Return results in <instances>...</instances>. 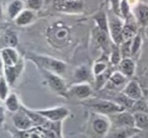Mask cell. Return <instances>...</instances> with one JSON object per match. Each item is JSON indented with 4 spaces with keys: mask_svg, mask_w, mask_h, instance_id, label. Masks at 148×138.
<instances>
[{
    "mask_svg": "<svg viewBox=\"0 0 148 138\" xmlns=\"http://www.w3.org/2000/svg\"><path fill=\"white\" fill-rule=\"evenodd\" d=\"M135 62L131 57H126L121 61L119 64V70L123 75H125L127 78H130L135 74Z\"/></svg>",
    "mask_w": 148,
    "mask_h": 138,
    "instance_id": "7402d4cb",
    "label": "cell"
},
{
    "mask_svg": "<svg viewBox=\"0 0 148 138\" xmlns=\"http://www.w3.org/2000/svg\"><path fill=\"white\" fill-rule=\"evenodd\" d=\"M91 122V129L99 138H105L112 128V122L106 115L97 114Z\"/></svg>",
    "mask_w": 148,
    "mask_h": 138,
    "instance_id": "52a82bcc",
    "label": "cell"
},
{
    "mask_svg": "<svg viewBox=\"0 0 148 138\" xmlns=\"http://www.w3.org/2000/svg\"><path fill=\"white\" fill-rule=\"evenodd\" d=\"M137 34V27L134 23L127 22L124 24L123 27V32H122V37H123V41H130L133 39V37Z\"/></svg>",
    "mask_w": 148,
    "mask_h": 138,
    "instance_id": "484cf974",
    "label": "cell"
},
{
    "mask_svg": "<svg viewBox=\"0 0 148 138\" xmlns=\"http://www.w3.org/2000/svg\"><path fill=\"white\" fill-rule=\"evenodd\" d=\"M23 70H25V60L23 59H21L19 63L16 64V65L3 68V76H4V78L6 79L7 83L9 84L10 87L14 85L17 79L23 74Z\"/></svg>",
    "mask_w": 148,
    "mask_h": 138,
    "instance_id": "8fae6325",
    "label": "cell"
},
{
    "mask_svg": "<svg viewBox=\"0 0 148 138\" xmlns=\"http://www.w3.org/2000/svg\"><path fill=\"white\" fill-rule=\"evenodd\" d=\"M141 1L143 3H147V4H148V0H141Z\"/></svg>",
    "mask_w": 148,
    "mask_h": 138,
    "instance_id": "60d3db41",
    "label": "cell"
},
{
    "mask_svg": "<svg viewBox=\"0 0 148 138\" xmlns=\"http://www.w3.org/2000/svg\"><path fill=\"white\" fill-rule=\"evenodd\" d=\"M27 59L32 61L38 69L46 70L51 73L57 74V75H63L67 69V65L61 60H58L56 57H50L46 55H38V53H29L27 55Z\"/></svg>",
    "mask_w": 148,
    "mask_h": 138,
    "instance_id": "6da1fadb",
    "label": "cell"
},
{
    "mask_svg": "<svg viewBox=\"0 0 148 138\" xmlns=\"http://www.w3.org/2000/svg\"><path fill=\"white\" fill-rule=\"evenodd\" d=\"M1 76H2V75H0V77H1Z\"/></svg>",
    "mask_w": 148,
    "mask_h": 138,
    "instance_id": "7bdbcfd3",
    "label": "cell"
},
{
    "mask_svg": "<svg viewBox=\"0 0 148 138\" xmlns=\"http://www.w3.org/2000/svg\"><path fill=\"white\" fill-rule=\"evenodd\" d=\"M106 71H107V64L103 63V62H97V63L95 64L92 68V74L95 75V77L105 73Z\"/></svg>",
    "mask_w": 148,
    "mask_h": 138,
    "instance_id": "8d00e7d4",
    "label": "cell"
},
{
    "mask_svg": "<svg viewBox=\"0 0 148 138\" xmlns=\"http://www.w3.org/2000/svg\"><path fill=\"white\" fill-rule=\"evenodd\" d=\"M116 102H117L119 105H121L125 110H127V109H131L132 106H133L134 103H135V100L131 99V98H129L127 95H125L124 93H122L117 97Z\"/></svg>",
    "mask_w": 148,
    "mask_h": 138,
    "instance_id": "83f0119b",
    "label": "cell"
},
{
    "mask_svg": "<svg viewBox=\"0 0 148 138\" xmlns=\"http://www.w3.org/2000/svg\"><path fill=\"white\" fill-rule=\"evenodd\" d=\"M17 35L15 32L9 30L5 33V43H7V47H15L17 45Z\"/></svg>",
    "mask_w": 148,
    "mask_h": 138,
    "instance_id": "d590c367",
    "label": "cell"
},
{
    "mask_svg": "<svg viewBox=\"0 0 148 138\" xmlns=\"http://www.w3.org/2000/svg\"><path fill=\"white\" fill-rule=\"evenodd\" d=\"M112 119H114V125L116 128H136L135 118L132 112L123 111L120 113L113 114Z\"/></svg>",
    "mask_w": 148,
    "mask_h": 138,
    "instance_id": "7c38bea8",
    "label": "cell"
},
{
    "mask_svg": "<svg viewBox=\"0 0 148 138\" xmlns=\"http://www.w3.org/2000/svg\"><path fill=\"white\" fill-rule=\"evenodd\" d=\"M48 34H49L50 41L56 47L64 45V43L67 41L68 37H69V32L67 29L63 27V25L58 26L57 24L53 25V27H50Z\"/></svg>",
    "mask_w": 148,
    "mask_h": 138,
    "instance_id": "30bf717a",
    "label": "cell"
},
{
    "mask_svg": "<svg viewBox=\"0 0 148 138\" xmlns=\"http://www.w3.org/2000/svg\"><path fill=\"white\" fill-rule=\"evenodd\" d=\"M147 104H148V97H147Z\"/></svg>",
    "mask_w": 148,
    "mask_h": 138,
    "instance_id": "b9f144b4",
    "label": "cell"
},
{
    "mask_svg": "<svg viewBox=\"0 0 148 138\" xmlns=\"http://www.w3.org/2000/svg\"><path fill=\"white\" fill-rule=\"evenodd\" d=\"M35 129L41 134L43 138H63V136L58 134L56 131L49 128H44V127H35Z\"/></svg>",
    "mask_w": 148,
    "mask_h": 138,
    "instance_id": "f1b7e54d",
    "label": "cell"
},
{
    "mask_svg": "<svg viewBox=\"0 0 148 138\" xmlns=\"http://www.w3.org/2000/svg\"><path fill=\"white\" fill-rule=\"evenodd\" d=\"M123 93L125 94V95H127L129 98L135 100V101L142 99V96H143L141 87H140V85L138 84V82H136V81L128 82V83L126 84L125 88H124Z\"/></svg>",
    "mask_w": 148,
    "mask_h": 138,
    "instance_id": "e0dca14e",
    "label": "cell"
},
{
    "mask_svg": "<svg viewBox=\"0 0 148 138\" xmlns=\"http://www.w3.org/2000/svg\"><path fill=\"white\" fill-rule=\"evenodd\" d=\"M25 8L31 9L34 11H39L41 10V8L43 7L44 0H25Z\"/></svg>",
    "mask_w": 148,
    "mask_h": 138,
    "instance_id": "836d02e7",
    "label": "cell"
},
{
    "mask_svg": "<svg viewBox=\"0 0 148 138\" xmlns=\"http://www.w3.org/2000/svg\"><path fill=\"white\" fill-rule=\"evenodd\" d=\"M147 29H148V27H147Z\"/></svg>",
    "mask_w": 148,
    "mask_h": 138,
    "instance_id": "f6af8a7d",
    "label": "cell"
},
{
    "mask_svg": "<svg viewBox=\"0 0 148 138\" xmlns=\"http://www.w3.org/2000/svg\"><path fill=\"white\" fill-rule=\"evenodd\" d=\"M134 17L137 20L138 24L142 27H148V4L147 3H138L134 7Z\"/></svg>",
    "mask_w": 148,
    "mask_h": 138,
    "instance_id": "5bb4252c",
    "label": "cell"
},
{
    "mask_svg": "<svg viewBox=\"0 0 148 138\" xmlns=\"http://www.w3.org/2000/svg\"><path fill=\"white\" fill-rule=\"evenodd\" d=\"M10 86L7 83L6 79L4 78V76L0 77V101L4 102L6 100V98L10 94Z\"/></svg>",
    "mask_w": 148,
    "mask_h": 138,
    "instance_id": "4316f807",
    "label": "cell"
},
{
    "mask_svg": "<svg viewBox=\"0 0 148 138\" xmlns=\"http://www.w3.org/2000/svg\"><path fill=\"white\" fill-rule=\"evenodd\" d=\"M84 104L88 108H90L95 114H101V115H113L125 111V109L117 102L109 101V100H91V101H86Z\"/></svg>",
    "mask_w": 148,
    "mask_h": 138,
    "instance_id": "7a4b0ae2",
    "label": "cell"
},
{
    "mask_svg": "<svg viewBox=\"0 0 148 138\" xmlns=\"http://www.w3.org/2000/svg\"><path fill=\"white\" fill-rule=\"evenodd\" d=\"M130 138H140V137L138 136V134H136V135H133L132 137H130Z\"/></svg>",
    "mask_w": 148,
    "mask_h": 138,
    "instance_id": "ab89813d",
    "label": "cell"
},
{
    "mask_svg": "<svg viewBox=\"0 0 148 138\" xmlns=\"http://www.w3.org/2000/svg\"><path fill=\"white\" fill-rule=\"evenodd\" d=\"M127 79L125 75L121 73V72H115L111 75L109 81L107 83V87L110 88V89H115V88H119L122 87V86L126 85L127 84Z\"/></svg>",
    "mask_w": 148,
    "mask_h": 138,
    "instance_id": "44dd1931",
    "label": "cell"
},
{
    "mask_svg": "<svg viewBox=\"0 0 148 138\" xmlns=\"http://www.w3.org/2000/svg\"><path fill=\"white\" fill-rule=\"evenodd\" d=\"M0 57L2 61L3 67H10L19 63L23 57H21L18 51L15 47H5L0 51Z\"/></svg>",
    "mask_w": 148,
    "mask_h": 138,
    "instance_id": "4fadbf2b",
    "label": "cell"
},
{
    "mask_svg": "<svg viewBox=\"0 0 148 138\" xmlns=\"http://www.w3.org/2000/svg\"><path fill=\"white\" fill-rule=\"evenodd\" d=\"M109 33L105 32L101 29H99V27H95L93 29V37H95V41L97 43V45L101 47L105 51H109L111 49L110 45V41H109Z\"/></svg>",
    "mask_w": 148,
    "mask_h": 138,
    "instance_id": "d6986e66",
    "label": "cell"
},
{
    "mask_svg": "<svg viewBox=\"0 0 148 138\" xmlns=\"http://www.w3.org/2000/svg\"><path fill=\"white\" fill-rule=\"evenodd\" d=\"M132 113H138V112H143V113H148V104L144 100L140 99L135 101L134 105L130 109Z\"/></svg>",
    "mask_w": 148,
    "mask_h": 138,
    "instance_id": "1f68e13d",
    "label": "cell"
},
{
    "mask_svg": "<svg viewBox=\"0 0 148 138\" xmlns=\"http://www.w3.org/2000/svg\"><path fill=\"white\" fill-rule=\"evenodd\" d=\"M36 111L45 119L51 122H63L70 115L69 109L64 106H56L47 109H39Z\"/></svg>",
    "mask_w": 148,
    "mask_h": 138,
    "instance_id": "5b68a950",
    "label": "cell"
},
{
    "mask_svg": "<svg viewBox=\"0 0 148 138\" xmlns=\"http://www.w3.org/2000/svg\"><path fill=\"white\" fill-rule=\"evenodd\" d=\"M111 63L113 65H118L121 63V61L123 60L122 57V55H121V51H120V45H113L112 47V51H111Z\"/></svg>",
    "mask_w": 148,
    "mask_h": 138,
    "instance_id": "f546056e",
    "label": "cell"
},
{
    "mask_svg": "<svg viewBox=\"0 0 148 138\" xmlns=\"http://www.w3.org/2000/svg\"><path fill=\"white\" fill-rule=\"evenodd\" d=\"M39 71L41 72L42 76H43L44 83L47 85V87L52 92H54L59 96H62V97L67 98L68 88L64 80L61 78V76L51 73L49 71H46V70L39 69Z\"/></svg>",
    "mask_w": 148,
    "mask_h": 138,
    "instance_id": "3957f363",
    "label": "cell"
},
{
    "mask_svg": "<svg viewBox=\"0 0 148 138\" xmlns=\"http://www.w3.org/2000/svg\"><path fill=\"white\" fill-rule=\"evenodd\" d=\"M23 1H25V0H23Z\"/></svg>",
    "mask_w": 148,
    "mask_h": 138,
    "instance_id": "ee69618b",
    "label": "cell"
},
{
    "mask_svg": "<svg viewBox=\"0 0 148 138\" xmlns=\"http://www.w3.org/2000/svg\"><path fill=\"white\" fill-rule=\"evenodd\" d=\"M92 95V89L87 83H76L68 88L67 97H73L78 100H87Z\"/></svg>",
    "mask_w": 148,
    "mask_h": 138,
    "instance_id": "9c48e42d",
    "label": "cell"
},
{
    "mask_svg": "<svg viewBox=\"0 0 148 138\" xmlns=\"http://www.w3.org/2000/svg\"><path fill=\"white\" fill-rule=\"evenodd\" d=\"M109 71H106L105 73L101 74L99 76H95V86H97V89H101L107 85L108 81H109L110 77V73H108Z\"/></svg>",
    "mask_w": 148,
    "mask_h": 138,
    "instance_id": "d6a6232c",
    "label": "cell"
},
{
    "mask_svg": "<svg viewBox=\"0 0 148 138\" xmlns=\"http://www.w3.org/2000/svg\"><path fill=\"white\" fill-rule=\"evenodd\" d=\"M142 41H142V37L139 33H137V34L133 37V39H132V45H131V57L136 55L140 51L141 47H142Z\"/></svg>",
    "mask_w": 148,
    "mask_h": 138,
    "instance_id": "4dcf8cb0",
    "label": "cell"
},
{
    "mask_svg": "<svg viewBox=\"0 0 148 138\" xmlns=\"http://www.w3.org/2000/svg\"><path fill=\"white\" fill-rule=\"evenodd\" d=\"M53 5L56 11L65 14H79L84 8L82 0H54Z\"/></svg>",
    "mask_w": 148,
    "mask_h": 138,
    "instance_id": "277c9868",
    "label": "cell"
},
{
    "mask_svg": "<svg viewBox=\"0 0 148 138\" xmlns=\"http://www.w3.org/2000/svg\"><path fill=\"white\" fill-rule=\"evenodd\" d=\"M3 18V8H2V5L0 3V20Z\"/></svg>",
    "mask_w": 148,
    "mask_h": 138,
    "instance_id": "f35d334b",
    "label": "cell"
},
{
    "mask_svg": "<svg viewBox=\"0 0 148 138\" xmlns=\"http://www.w3.org/2000/svg\"><path fill=\"white\" fill-rule=\"evenodd\" d=\"M131 45H132V39L123 41L120 45V51H121V55L123 59L131 57Z\"/></svg>",
    "mask_w": 148,
    "mask_h": 138,
    "instance_id": "e575fe53",
    "label": "cell"
},
{
    "mask_svg": "<svg viewBox=\"0 0 148 138\" xmlns=\"http://www.w3.org/2000/svg\"><path fill=\"white\" fill-rule=\"evenodd\" d=\"M93 20L97 23V27H99L105 32L109 33V19L103 11L97 12L95 15H93Z\"/></svg>",
    "mask_w": 148,
    "mask_h": 138,
    "instance_id": "cb8c5ba5",
    "label": "cell"
},
{
    "mask_svg": "<svg viewBox=\"0 0 148 138\" xmlns=\"http://www.w3.org/2000/svg\"><path fill=\"white\" fill-rule=\"evenodd\" d=\"M25 8V3L23 0H11L7 5L6 14L10 20H13L21 14V12Z\"/></svg>",
    "mask_w": 148,
    "mask_h": 138,
    "instance_id": "2e32d148",
    "label": "cell"
},
{
    "mask_svg": "<svg viewBox=\"0 0 148 138\" xmlns=\"http://www.w3.org/2000/svg\"><path fill=\"white\" fill-rule=\"evenodd\" d=\"M140 130L137 128H115L110 130L105 138H130L133 135L138 134Z\"/></svg>",
    "mask_w": 148,
    "mask_h": 138,
    "instance_id": "ac0fdd59",
    "label": "cell"
},
{
    "mask_svg": "<svg viewBox=\"0 0 148 138\" xmlns=\"http://www.w3.org/2000/svg\"><path fill=\"white\" fill-rule=\"evenodd\" d=\"M135 118V127L138 130H147L148 131V113L138 112L133 113Z\"/></svg>",
    "mask_w": 148,
    "mask_h": 138,
    "instance_id": "d4e9b609",
    "label": "cell"
},
{
    "mask_svg": "<svg viewBox=\"0 0 148 138\" xmlns=\"http://www.w3.org/2000/svg\"><path fill=\"white\" fill-rule=\"evenodd\" d=\"M6 109L2 106H0V126H2L5 122V117H6Z\"/></svg>",
    "mask_w": 148,
    "mask_h": 138,
    "instance_id": "74e56055",
    "label": "cell"
},
{
    "mask_svg": "<svg viewBox=\"0 0 148 138\" xmlns=\"http://www.w3.org/2000/svg\"><path fill=\"white\" fill-rule=\"evenodd\" d=\"M36 19H37L36 11L25 8L21 12V14L14 19V23L17 26L25 27V26H27V25L33 24L36 21Z\"/></svg>",
    "mask_w": 148,
    "mask_h": 138,
    "instance_id": "9a60e30c",
    "label": "cell"
},
{
    "mask_svg": "<svg viewBox=\"0 0 148 138\" xmlns=\"http://www.w3.org/2000/svg\"><path fill=\"white\" fill-rule=\"evenodd\" d=\"M12 122L14 127L18 131H29L35 128V124L27 114V112L23 109V105H21V109L19 111L13 114Z\"/></svg>",
    "mask_w": 148,
    "mask_h": 138,
    "instance_id": "ba28073f",
    "label": "cell"
},
{
    "mask_svg": "<svg viewBox=\"0 0 148 138\" xmlns=\"http://www.w3.org/2000/svg\"><path fill=\"white\" fill-rule=\"evenodd\" d=\"M109 19V34L111 37L114 45H120L123 43V37H122V32H123L124 23L121 20L119 16L110 13L108 15Z\"/></svg>",
    "mask_w": 148,
    "mask_h": 138,
    "instance_id": "8992f818",
    "label": "cell"
},
{
    "mask_svg": "<svg viewBox=\"0 0 148 138\" xmlns=\"http://www.w3.org/2000/svg\"><path fill=\"white\" fill-rule=\"evenodd\" d=\"M90 69L87 66H79L74 71V79L76 80L77 83H85L90 77Z\"/></svg>",
    "mask_w": 148,
    "mask_h": 138,
    "instance_id": "603a6c76",
    "label": "cell"
},
{
    "mask_svg": "<svg viewBox=\"0 0 148 138\" xmlns=\"http://www.w3.org/2000/svg\"><path fill=\"white\" fill-rule=\"evenodd\" d=\"M21 105L23 104L21 103L18 96L15 93H10L8 97L6 98V100L4 101V108L6 109V111L10 112L12 114L19 111L21 109Z\"/></svg>",
    "mask_w": 148,
    "mask_h": 138,
    "instance_id": "ffe728a7",
    "label": "cell"
}]
</instances>
